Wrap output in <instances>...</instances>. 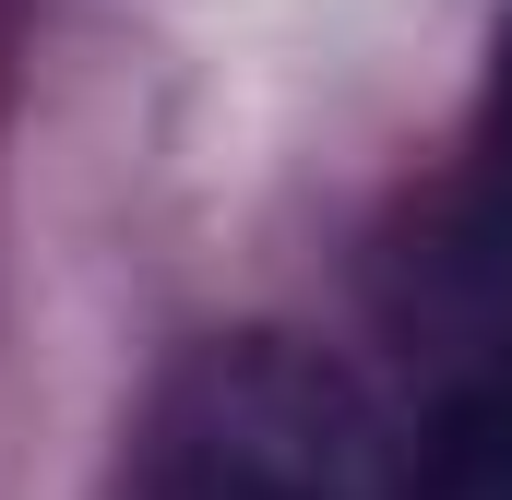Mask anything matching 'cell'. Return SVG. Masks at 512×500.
<instances>
[{
  "label": "cell",
  "instance_id": "1",
  "mask_svg": "<svg viewBox=\"0 0 512 500\" xmlns=\"http://www.w3.org/2000/svg\"><path fill=\"white\" fill-rule=\"evenodd\" d=\"M155 500H417V477L393 489L382 429L334 370L286 346H227L167 405Z\"/></svg>",
  "mask_w": 512,
  "mask_h": 500
},
{
  "label": "cell",
  "instance_id": "2",
  "mask_svg": "<svg viewBox=\"0 0 512 500\" xmlns=\"http://www.w3.org/2000/svg\"><path fill=\"white\" fill-rule=\"evenodd\" d=\"M417 500H512V358L441 405V429L417 453Z\"/></svg>",
  "mask_w": 512,
  "mask_h": 500
},
{
  "label": "cell",
  "instance_id": "3",
  "mask_svg": "<svg viewBox=\"0 0 512 500\" xmlns=\"http://www.w3.org/2000/svg\"><path fill=\"white\" fill-rule=\"evenodd\" d=\"M477 250L512 310V48H501V96H489V155H477Z\"/></svg>",
  "mask_w": 512,
  "mask_h": 500
}]
</instances>
